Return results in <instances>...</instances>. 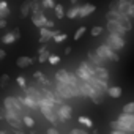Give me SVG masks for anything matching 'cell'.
Listing matches in <instances>:
<instances>
[{
    "label": "cell",
    "instance_id": "obj_1",
    "mask_svg": "<svg viewBox=\"0 0 134 134\" xmlns=\"http://www.w3.org/2000/svg\"><path fill=\"white\" fill-rule=\"evenodd\" d=\"M55 92H57L62 98H65V99L74 98V96H82L79 87H71V85H68V84H60V82L55 84Z\"/></svg>",
    "mask_w": 134,
    "mask_h": 134
},
{
    "label": "cell",
    "instance_id": "obj_2",
    "mask_svg": "<svg viewBox=\"0 0 134 134\" xmlns=\"http://www.w3.org/2000/svg\"><path fill=\"white\" fill-rule=\"evenodd\" d=\"M96 54H98L103 60H112V62H118V60H120L118 54H117L115 51H112V49H110L109 46H106V44H99L98 49H96Z\"/></svg>",
    "mask_w": 134,
    "mask_h": 134
},
{
    "label": "cell",
    "instance_id": "obj_3",
    "mask_svg": "<svg viewBox=\"0 0 134 134\" xmlns=\"http://www.w3.org/2000/svg\"><path fill=\"white\" fill-rule=\"evenodd\" d=\"M106 46H109L112 51H121L125 47V38L118 36V35H109L106 38Z\"/></svg>",
    "mask_w": 134,
    "mask_h": 134
},
{
    "label": "cell",
    "instance_id": "obj_4",
    "mask_svg": "<svg viewBox=\"0 0 134 134\" xmlns=\"http://www.w3.org/2000/svg\"><path fill=\"white\" fill-rule=\"evenodd\" d=\"M106 29L109 30V33L110 35H118V36H125V33H126V30L120 25V22L118 21H107V24H106Z\"/></svg>",
    "mask_w": 134,
    "mask_h": 134
},
{
    "label": "cell",
    "instance_id": "obj_5",
    "mask_svg": "<svg viewBox=\"0 0 134 134\" xmlns=\"http://www.w3.org/2000/svg\"><path fill=\"white\" fill-rule=\"evenodd\" d=\"M57 117H58V120L60 121H66V120H70L71 117H73V109H71V106H68V104H62L58 109H57Z\"/></svg>",
    "mask_w": 134,
    "mask_h": 134
},
{
    "label": "cell",
    "instance_id": "obj_6",
    "mask_svg": "<svg viewBox=\"0 0 134 134\" xmlns=\"http://www.w3.org/2000/svg\"><path fill=\"white\" fill-rule=\"evenodd\" d=\"M88 84H90L96 92H99V93H103V95H104V93H107V92H109V88H110V87L107 85V82H106V81H101V79H96V77H92V79L88 81Z\"/></svg>",
    "mask_w": 134,
    "mask_h": 134
},
{
    "label": "cell",
    "instance_id": "obj_7",
    "mask_svg": "<svg viewBox=\"0 0 134 134\" xmlns=\"http://www.w3.org/2000/svg\"><path fill=\"white\" fill-rule=\"evenodd\" d=\"M40 110H41V114L44 115L46 120H49L52 125H57L58 117H57V112H54V109H51V107H40Z\"/></svg>",
    "mask_w": 134,
    "mask_h": 134
},
{
    "label": "cell",
    "instance_id": "obj_8",
    "mask_svg": "<svg viewBox=\"0 0 134 134\" xmlns=\"http://www.w3.org/2000/svg\"><path fill=\"white\" fill-rule=\"evenodd\" d=\"M40 32H41V35H40V43H43V44L47 43L51 38L54 40V38L60 33V32H52L51 29H46V27H44V29H40Z\"/></svg>",
    "mask_w": 134,
    "mask_h": 134
},
{
    "label": "cell",
    "instance_id": "obj_9",
    "mask_svg": "<svg viewBox=\"0 0 134 134\" xmlns=\"http://www.w3.org/2000/svg\"><path fill=\"white\" fill-rule=\"evenodd\" d=\"M25 96H29V98H32V99H35L38 104L44 99V96H43V92H40V90H36L35 87H29V88H25Z\"/></svg>",
    "mask_w": 134,
    "mask_h": 134
},
{
    "label": "cell",
    "instance_id": "obj_10",
    "mask_svg": "<svg viewBox=\"0 0 134 134\" xmlns=\"http://www.w3.org/2000/svg\"><path fill=\"white\" fill-rule=\"evenodd\" d=\"M32 22L33 25H36L38 29H44L49 22V19H46L44 14H32Z\"/></svg>",
    "mask_w": 134,
    "mask_h": 134
},
{
    "label": "cell",
    "instance_id": "obj_11",
    "mask_svg": "<svg viewBox=\"0 0 134 134\" xmlns=\"http://www.w3.org/2000/svg\"><path fill=\"white\" fill-rule=\"evenodd\" d=\"M70 79H71V74L65 70H58L55 73V81L60 82V84H68L70 85Z\"/></svg>",
    "mask_w": 134,
    "mask_h": 134
},
{
    "label": "cell",
    "instance_id": "obj_12",
    "mask_svg": "<svg viewBox=\"0 0 134 134\" xmlns=\"http://www.w3.org/2000/svg\"><path fill=\"white\" fill-rule=\"evenodd\" d=\"M117 120H118L120 123L126 125L128 128H131V126L134 125V114H120Z\"/></svg>",
    "mask_w": 134,
    "mask_h": 134
},
{
    "label": "cell",
    "instance_id": "obj_13",
    "mask_svg": "<svg viewBox=\"0 0 134 134\" xmlns=\"http://www.w3.org/2000/svg\"><path fill=\"white\" fill-rule=\"evenodd\" d=\"M95 77L107 82V79H109V71L104 68V66H95Z\"/></svg>",
    "mask_w": 134,
    "mask_h": 134
},
{
    "label": "cell",
    "instance_id": "obj_14",
    "mask_svg": "<svg viewBox=\"0 0 134 134\" xmlns=\"http://www.w3.org/2000/svg\"><path fill=\"white\" fill-rule=\"evenodd\" d=\"M18 99H19L25 107H29V109H38V107H40V104H38L35 99L29 98V96H18Z\"/></svg>",
    "mask_w": 134,
    "mask_h": 134
},
{
    "label": "cell",
    "instance_id": "obj_15",
    "mask_svg": "<svg viewBox=\"0 0 134 134\" xmlns=\"http://www.w3.org/2000/svg\"><path fill=\"white\" fill-rule=\"evenodd\" d=\"M87 57H88V62H90L92 65H95V66H103V63L106 62V60H103L96 52H88Z\"/></svg>",
    "mask_w": 134,
    "mask_h": 134
},
{
    "label": "cell",
    "instance_id": "obj_16",
    "mask_svg": "<svg viewBox=\"0 0 134 134\" xmlns=\"http://www.w3.org/2000/svg\"><path fill=\"white\" fill-rule=\"evenodd\" d=\"M95 10H96V7H95L93 3H85L84 7H81V16H79V18H87V16L92 14Z\"/></svg>",
    "mask_w": 134,
    "mask_h": 134
},
{
    "label": "cell",
    "instance_id": "obj_17",
    "mask_svg": "<svg viewBox=\"0 0 134 134\" xmlns=\"http://www.w3.org/2000/svg\"><path fill=\"white\" fill-rule=\"evenodd\" d=\"M110 128L112 129H115V131H121V132H129V128L126 126V125H123V123H120L118 120H114V121H110Z\"/></svg>",
    "mask_w": 134,
    "mask_h": 134
},
{
    "label": "cell",
    "instance_id": "obj_18",
    "mask_svg": "<svg viewBox=\"0 0 134 134\" xmlns=\"http://www.w3.org/2000/svg\"><path fill=\"white\" fill-rule=\"evenodd\" d=\"M129 19H131V18H129V16H126V14H123V16L118 19L120 25H121V27H123L126 32H129V30L132 29V24H131V21H129Z\"/></svg>",
    "mask_w": 134,
    "mask_h": 134
},
{
    "label": "cell",
    "instance_id": "obj_19",
    "mask_svg": "<svg viewBox=\"0 0 134 134\" xmlns=\"http://www.w3.org/2000/svg\"><path fill=\"white\" fill-rule=\"evenodd\" d=\"M32 63H33V58H30V57H19L16 60V65L19 68H27V66H30Z\"/></svg>",
    "mask_w": 134,
    "mask_h": 134
},
{
    "label": "cell",
    "instance_id": "obj_20",
    "mask_svg": "<svg viewBox=\"0 0 134 134\" xmlns=\"http://www.w3.org/2000/svg\"><path fill=\"white\" fill-rule=\"evenodd\" d=\"M43 2H38V0H32V13L33 14H43Z\"/></svg>",
    "mask_w": 134,
    "mask_h": 134
},
{
    "label": "cell",
    "instance_id": "obj_21",
    "mask_svg": "<svg viewBox=\"0 0 134 134\" xmlns=\"http://www.w3.org/2000/svg\"><path fill=\"white\" fill-rule=\"evenodd\" d=\"M30 11H32V0H27V2H24L21 5V14L24 18H27L30 14Z\"/></svg>",
    "mask_w": 134,
    "mask_h": 134
},
{
    "label": "cell",
    "instance_id": "obj_22",
    "mask_svg": "<svg viewBox=\"0 0 134 134\" xmlns=\"http://www.w3.org/2000/svg\"><path fill=\"white\" fill-rule=\"evenodd\" d=\"M121 87H118V85H115V87H110L109 88V92H107V95L110 96V98H120L121 96Z\"/></svg>",
    "mask_w": 134,
    "mask_h": 134
},
{
    "label": "cell",
    "instance_id": "obj_23",
    "mask_svg": "<svg viewBox=\"0 0 134 134\" xmlns=\"http://www.w3.org/2000/svg\"><path fill=\"white\" fill-rule=\"evenodd\" d=\"M66 16H68L70 19H74V18H77V16H81V7H73V8H70L68 11H66Z\"/></svg>",
    "mask_w": 134,
    "mask_h": 134
},
{
    "label": "cell",
    "instance_id": "obj_24",
    "mask_svg": "<svg viewBox=\"0 0 134 134\" xmlns=\"http://www.w3.org/2000/svg\"><path fill=\"white\" fill-rule=\"evenodd\" d=\"M90 99H92L95 104H101V103H103V93H99V92H96V90L93 88V92H92V95H90Z\"/></svg>",
    "mask_w": 134,
    "mask_h": 134
},
{
    "label": "cell",
    "instance_id": "obj_25",
    "mask_svg": "<svg viewBox=\"0 0 134 134\" xmlns=\"http://www.w3.org/2000/svg\"><path fill=\"white\" fill-rule=\"evenodd\" d=\"M14 41H16V36H14L13 32L5 33V35L2 36V43H3V44H11V43H14Z\"/></svg>",
    "mask_w": 134,
    "mask_h": 134
},
{
    "label": "cell",
    "instance_id": "obj_26",
    "mask_svg": "<svg viewBox=\"0 0 134 134\" xmlns=\"http://www.w3.org/2000/svg\"><path fill=\"white\" fill-rule=\"evenodd\" d=\"M33 77H35V79H38V81H40L41 84H44V85H49V84H51V82L44 77V74H43L41 71H35V73H33Z\"/></svg>",
    "mask_w": 134,
    "mask_h": 134
},
{
    "label": "cell",
    "instance_id": "obj_27",
    "mask_svg": "<svg viewBox=\"0 0 134 134\" xmlns=\"http://www.w3.org/2000/svg\"><path fill=\"white\" fill-rule=\"evenodd\" d=\"M77 121H79L81 125H84L85 128H93V121H92L88 117H82V115H81V117L77 118Z\"/></svg>",
    "mask_w": 134,
    "mask_h": 134
},
{
    "label": "cell",
    "instance_id": "obj_28",
    "mask_svg": "<svg viewBox=\"0 0 134 134\" xmlns=\"http://www.w3.org/2000/svg\"><path fill=\"white\" fill-rule=\"evenodd\" d=\"M22 123H24L27 128H33V126H35V120H33L30 115H24V118H22Z\"/></svg>",
    "mask_w": 134,
    "mask_h": 134
},
{
    "label": "cell",
    "instance_id": "obj_29",
    "mask_svg": "<svg viewBox=\"0 0 134 134\" xmlns=\"http://www.w3.org/2000/svg\"><path fill=\"white\" fill-rule=\"evenodd\" d=\"M123 114H134V101L126 103L123 106Z\"/></svg>",
    "mask_w": 134,
    "mask_h": 134
},
{
    "label": "cell",
    "instance_id": "obj_30",
    "mask_svg": "<svg viewBox=\"0 0 134 134\" xmlns=\"http://www.w3.org/2000/svg\"><path fill=\"white\" fill-rule=\"evenodd\" d=\"M49 58H51V52H49V51H46V52H43V54L38 55V62H40V63L49 62Z\"/></svg>",
    "mask_w": 134,
    "mask_h": 134
},
{
    "label": "cell",
    "instance_id": "obj_31",
    "mask_svg": "<svg viewBox=\"0 0 134 134\" xmlns=\"http://www.w3.org/2000/svg\"><path fill=\"white\" fill-rule=\"evenodd\" d=\"M55 16H57L58 19H62L63 16H66V13H65V10H63V5H57V7H55Z\"/></svg>",
    "mask_w": 134,
    "mask_h": 134
},
{
    "label": "cell",
    "instance_id": "obj_32",
    "mask_svg": "<svg viewBox=\"0 0 134 134\" xmlns=\"http://www.w3.org/2000/svg\"><path fill=\"white\" fill-rule=\"evenodd\" d=\"M85 27H79L77 30H76V33H74V40H79V38H82V35L85 33Z\"/></svg>",
    "mask_w": 134,
    "mask_h": 134
},
{
    "label": "cell",
    "instance_id": "obj_33",
    "mask_svg": "<svg viewBox=\"0 0 134 134\" xmlns=\"http://www.w3.org/2000/svg\"><path fill=\"white\" fill-rule=\"evenodd\" d=\"M43 7L44 8H54L55 10V3H54V0H43Z\"/></svg>",
    "mask_w": 134,
    "mask_h": 134
},
{
    "label": "cell",
    "instance_id": "obj_34",
    "mask_svg": "<svg viewBox=\"0 0 134 134\" xmlns=\"http://www.w3.org/2000/svg\"><path fill=\"white\" fill-rule=\"evenodd\" d=\"M101 33H103V27L96 25V27H93V29H92V36H99Z\"/></svg>",
    "mask_w": 134,
    "mask_h": 134
},
{
    "label": "cell",
    "instance_id": "obj_35",
    "mask_svg": "<svg viewBox=\"0 0 134 134\" xmlns=\"http://www.w3.org/2000/svg\"><path fill=\"white\" fill-rule=\"evenodd\" d=\"M16 82H18V85H19L21 88L25 90V77H24V76H19V77L16 79Z\"/></svg>",
    "mask_w": 134,
    "mask_h": 134
},
{
    "label": "cell",
    "instance_id": "obj_36",
    "mask_svg": "<svg viewBox=\"0 0 134 134\" xmlns=\"http://www.w3.org/2000/svg\"><path fill=\"white\" fill-rule=\"evenodd\" d=\"M70 134H88V132L84 131L82 128H73V129L70 131Z\"/></svg>",
    "mask_w": 134,
    "mask_h": 134
},
{
    "label": "cell",
    "instance_id": "obj_37",
    "mask_svg": "<svg viewBox=\"0 0 134 134\" xmlns=\"http://www.w3.org/2000/svg\"><path fill=\"white\" fill-rule=\"evenodd\" d=\"M65 40H66V35H65V33H58V35L54 38L55 43H62V41H65Z\"/></svg>",
    "mask_w": 134,
    "mask_h": 134
},
{
    "label": "cell",
    "instance_id": "obj_38",
    "mask_svg": "<svg viewBox=\"0 0 134 134\" xmlns=\"http://www.w3.org/2000/svg\"><path fill=\"white\" fill-rule=\"evenodd\" d=\"M118 2H120L121 7H131V5H134V0H118Z\"/></svg>",
    "mask_w": 134,
    "mask_h": 134
},
{
    "label": "cell",
    "instance_id": "obj_39",
    "mask_svg": "<svg viewBox=\"0 0 134 134\" xmlns=\"http://www.w3.org/2000/svg\"><path fill=\"white\" fill-rule=\"evenodd\" d=\"M60 62V57L58 55H51V58H49V63L51 65H57Z\"/></svg>",
    "mask_w": 134,
    "mask_h": 134
},
{
    "label": "cell",
    "instance_id": "obj_40",
    "mask_svg": "<svg viewBox=\"0 0 134 134\" xmlns=\"http://www.w3.org/2000/svg\"><path fill=\"white\" fill-rule=\"evenodd\" d=\"M8 81H10L8 74H3V76H2V84H0V85H2V87L5 88V87H7V84H8Z\"/></svg>",
    "mask_w": 134,
    "mask_h": 134
},
{
    "label": "cell",
    "instance_id": "obj_41",
    "mask_svg": "<svg viewBox=\"0 0 134 134\" xmlns=\"http://www.w3.org/2000/svg\"><path fill=\"white\" fill-rule=\"evenodd\" d=\"M126 14H128L129 18H134V5L128 7V11H126Z\"/></svg>",
    "mask_w": 134,
    "mask_h": 134
},
{
    "label": "cell",
    "instance_id": "obj_42",
    "mask_svg": "<svg viewBox=\"0 0 134 134\" xmlns=\"http://www.w3.org/2000/svg\"><path fill=\"white\" fill-rule=\"evenodd\" d=\"M3 10H8V5H7L5 0H2V2H0V11H3Z\"/></svg>",
    "mask_w": 134,
    "mask_h": 134
},
{
    "label": "cell",
    "instance_id": "obj_43",
    "mask_svg": "<svg viewBox=\"0 0 134 134\" xmlns=\"http://www.w3.org/2000/svg\"><path fill=\"white\" fill-rule=\"evenodd\" d=\"M13 33H14V36H16V40H19V38H21V30H19V27H16V29L13 30Z\"/></svg>",
    "mask_w": 134,
    "mask_h": 134
},
{
    "label": "cell",
    "instance_id": "obj_44",
    "mask_svg": "<svg viewBox=\"0 0 134 134\" xmlns=\"http://www.w3.org/2000/svg\"><path fill=\"white\" fill-rule=\"evenodd\" d=\"M46 134H60L55 128H47V131H46Z\"/></svg>",
    "mask_w": 134,
    "mask_h": 134
},
{
    "label": "cell",
    "instance_id": "obj_45",
    "mask_svg": "<svg viewBox=\"0 0 134 134\" xmlns=\"http://www.w3.org/2000/svg\"><path fill=\"white\" fill-rule=\"evenodd\" d=\"M8 14H10V10H3V11H0V18H2V19H5Z\"/></svg>",
    "mask_w": 134,
    "mask_h": 134
},
{
    "label": "cell",
    "instance_id": "obj_46",
    "mask_svg": "<svg viewBox=\"0 0 134 134\" xmlns=\"http://www.w3.org/2000/svg\"><path fill=\"white\" fill-rule=\"evenodd\" d=\"M7 27V21L5 19H0V29H5Z\"/></svg>",
    "mask_w": 134,
    "mask_h": 134
},
{
    "label": "cell",
    "instance_id": "obj_47",
    "mask_svg": "<svg viewBox=\"0 0 134 134\" xmlns=\"http://www.w3.org/2000/svg\"><path fill=\"white\" fill-rule=\"evenodd\" d=\"M5 57H7V52L3 49H0V58H5Z\"/></svg>",
    "mask_w": 134,
    "mask_h": 134
},
{
    "label": "cell",
    "instance_id": "obj_48",
    "mask_svg": "<svg viewBox=\"0 0 134 134\" xmlns=\"http://www.w3.org/2000/svg\"><path fill=\"white\" fill-rule=\"evenodd\" d=\"M110 134H126V132H121V131H115V129H112Z\"/></svg>",
    "mask_w": 134,
    "mask_h": 134
},
{
    "label": "cell",
    "instance_id": "obj_49",
    "mask_svg": "<svg viewBox=\"0 0 134 134\" xmlns=\"http://www.w3.org/2000/svg\"><path fill=\"white\" fill-rule=\"evenodd\" d=\"M65 54H66V55L71 54V47H66V49H65Z\"/></svg>",
    "mask_w": 134,
    "mask_h": 134
},
{
    "label": "cell",
    "instance_id": "obj_50",
    "mask_svg": "<svg viewBox=\"0 0 134 134\" xmlns=\"http://www.w3.org/2000/svg\"><path fill=\"white\" fill-rule=\"evenodd\" d=\"M14 134H24V132H22L21 129H14Z\"/></svg>",
    "mask_w": 134,
    "mask_h": 134
},
{
    "label": "cell",
    "instance_id": "obj_51",
    "mask_svg": "<svg viewBox=\"0 0 134 134\" xmlns=\"http://www.w3.org/2000/svg\"><path fill=\"white\" fill-rule=\"evenodd\" d=\"M129 132H134V125H132V126L129 128Z\"/></svg>",
    "mask_w": 134,
    "mask_h": 134
},
{
    "label": "cell",
    "instance_id": "obj_52",
    "mask_svg": "<svg viewBox=\"0 0 134 134\" xmlns=\"http://www.w3.org/2000/svg\"><path fill=\"white\" fill-rule=\"evenodd\" d=\"M76 2H77V0H71V3H73V5H74V3H76Z\"/></svg>",
    "mask_w": 134,
    "mask_h": 134
},
{
    "label": "cell",
    "instance_id": "obj_53",
    "mask_svg": "<svg viewBox=\"0 0 134 134\" xmlns=\"http://www.w3.org/2000/svg\"><path fill=\"white\" fill-rule=\"evenodd\" d=\"M0 134H7V131H2V132H0Z\"/></svg>",
    "mask_w": 134,
    "mask_h": 134
}]
</instances>
